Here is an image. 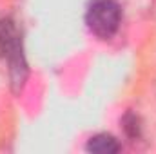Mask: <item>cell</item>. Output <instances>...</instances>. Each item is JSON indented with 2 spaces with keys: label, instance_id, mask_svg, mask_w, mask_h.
I'll return each instance as SVG.
<instances>
[{
  "label": "cell",
  "instance_id": "6da1fadb",
  "mask_svg": "<svg viewBox=\"0 0 156 154\" xmlns=\"http://www.w3.org/2000/svg\"><path fill=\"white\" fill-rule=\"evenodd\" d=\"M120 5L115 0H93L85 15L87 27L91 29L93 35L102 40H109L115 37L120 27Z\"/></svg>",
  "mask_w": 156,
  "mask_h": 154
},
{
  "label": "cell",
  "instance_id": "7a4b0ae2",
  "mask_svg": "<svg viewBox=\"0 0 156 154\" xmlns=\"http://www.w3.org/2000/svg\"><path fill=\"white\" fill-rule=\"evenodd\" d=\"M85 149L94 154H115L120 151V143L111 134H96L87 142Z\"/></svg>",
  "mask_w": 156,
  "mask_h": 154
}]
</instances>
